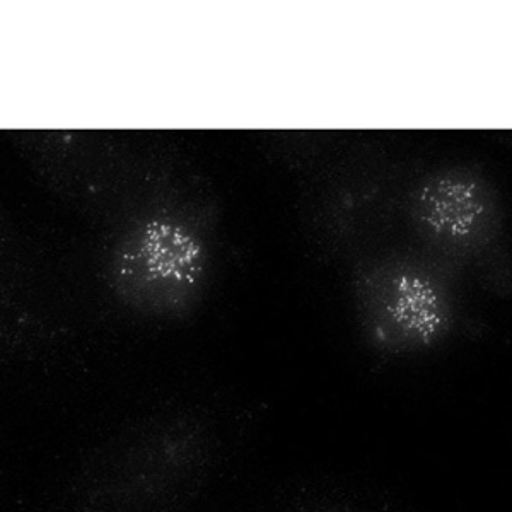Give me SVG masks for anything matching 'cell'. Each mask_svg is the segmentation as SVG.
I'll return each mask as SVG.
<instances>
[{
	"instance_id": "6da1fadb",
	"label": "cell",
	"mask_w": 512,
	"mask_h": 512,
	"mask_svg": "<svg viewBox=\"0 0 512 512\" xmlns=\"http://www.w3.org/2000/svg\"><path fill=\"white\" fill-rule=\"evenodd\" d=\"M217 420L195 407L134 417L94 446L64 492V512H183L221 456Z\"/></svg>"
},
{
	"instance_id": "7a4b0ae2",
	"label": "cell",
	"mask_w": 512,
	"mask_h": 512,
	"mask_svg": "<svg viewBox=\"0 0 512 512\" xmlns=\"http://www.w3.org/2000/svg\"><path fill=\"white\" fill-rule=\"evenodd\" d=\"M303 512H355L349 507L337 506V504H321V506L308 507Z\"/></svg>"
}]
</instances>
